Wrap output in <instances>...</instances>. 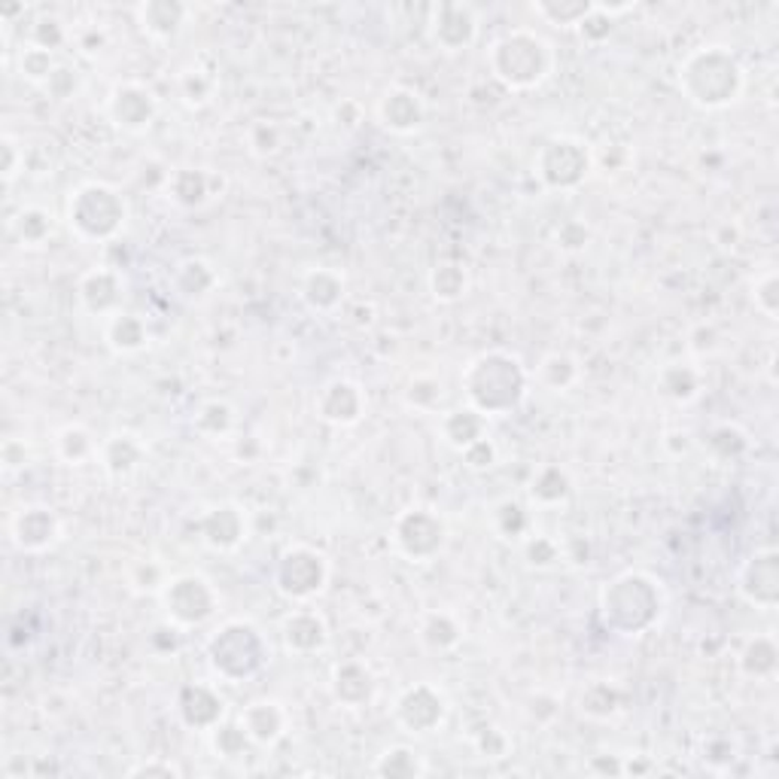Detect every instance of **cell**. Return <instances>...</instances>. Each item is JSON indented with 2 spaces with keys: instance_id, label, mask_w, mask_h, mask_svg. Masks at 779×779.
<instances>
[{
  "instance_id": "obj_1",
  "label": "cell",
  "mask_w": 779,
  "mask_h": 779,
  "mask_svg": "<svg viewBox=\"0 0 779 779\" xmlns=\"http://www.w3.org/2000/svg\"><path fill=\"white\" fill-rule=\"evenodd\" d=\"M557 65V55L542 34L530 27L506 31L499 41H494L487 53V68L511 92H527L549 80Z\"/></svg>"
},
{
  "instance_id": "obj_2",
  "label": "cell",
  "mask_w": 779,
  "mask_h": 779,
  "mask_svg": "<svg viewBox=\"0 0 779 779\" xmlns=\"http://www.w3.org/2000/svg\"><path fill=\"white\" fill-rule=\"evenodd\" d=\"M463 390L470 405L484 417L509 415L515 411L527 393V369L518 357L490 350L475 357L463 372Z\"/></svg>"
},
{
  "instance_id": "obj_3",
  "label": "cell",
  "mask_w": 779,
  "mask_h": 779,
  "mask_svg": "<svg viewBox=\"0 0 779 779\" xmlns=\"http://www.w3.org/2000/svg\"><path fill=\"white\" fill-rule=\"evenodd\" d=\"M743 68L737 55L725 46H700L679 68V89L691 104L719 110L734 104L743 92Z\"/></svg>"
},
{
  "instance_id": "obj_4",
  "label": "cell",
  "mask_w": 779,
  "mask_h": 779,
  "mask_svg": "<svg viewBox=\"0 0 779 779\" xmlns=\"http://www.w3.org/2000/svg\"><path fill=\"white\" fill-rule=\"evenodd\" d=\"M600 609L606 628L619 631L621 636H640L661 616L658 582L645 573H624L606 588Z\"/></svg>"
},
{
  "instance_id": "obj_5",
  "label": "cell",
  "mask_w": 779,
  "mask_h": 779,
  "mask_svg": "<svg viewBox=\"0 0 779 779\" xmlns=\"http://www.w3.org/2000/svg\"><path fill=\"white\" fill-rule=\"evenodd\" d=\"M128 219V204L108 183H82L68 199V226L82 241H113Z\"/></svg>"
},
{
  "instance_id": "obj_6",
  "label": "cell",
  "mask_w": 779,
  "mask_h": 779,
  "mask_svg": "<svg viewBox=\"0 0 779 779\" xmlns=\"http://www.w3.org/2000/svg\"><path fill=\"white\" fill-rule=\"evenodd\" d=\"M207 658L219 679L226 682H244L266 667L269 661V645L262 633L247 621H229L214 633L207 645Z\"/></svg>"
},
{
  "instance_id": "obj_7",
  "label": "cell",
  "mask_w": 779,
  "mask_h": 779,
  "mask_svg": "<svg viewBox=\"0 0 779 779\" xmlns=\"http://www.w3.org/2000/svg\"><path fill=\"white\" fill-rule=\"evenodd\" d=\"M165 616L174 628H199L211 619L219 606V594L204 576L187 573V576H174L165 582V588L159 591Z\"/></svg>"
},
{
  "instance_id": "obj_8",
  "label": "cell",
  "mask_w": 779,
  "mask_h": 779,
  "mask_svg": "<svg viewBox=\"0 0 779 779\" xmlns=\"http://www.w3.org/2000/svg\"><path fill=\"white\" fill-rule=\"evenodd\" d=\"M591 168L594 153L578 137H551L537 156V174L551 189H576Z\"/></svg>"
},
{
  "instance_id": "obj_9",
  "label": "cell",
  "mask_w": 779,
  "mask_h": 779,
  "mask_svg": "<svg viewBox=\"0 0 779 779\" xmlns=\"http://www.w3.org/2000/svg\"><path fill=\"white\" fill-rule=\"evenodd\" d=\"M274 582H278V591L283 597L305 603L326 588L329 561L323 557L320 551L308 549V545H296L281 557V564L274 569Z\"/></svg>"
},
{
  "instance_id": "obj_10",
  "label": "cell",
  "mask_w": 779,
  "mask_h": 779,
  "mask_svg": "<svg viewBox=\"0 0 779 779\" xmlns=\"http://www.w3.org/2000/svg\"><path fill=\"white\" fill-rule=\"evenodd\" d=\"M393 542L411 564H427L444 545V524L430 509H408L393 524Z\"/></svg>"
},
{
  "instance_id": "obj_11",
  "label": "cell",
  "mask_w": 779,
  "mask_h": 779,
  "mask_svg": "<svg viewBox=\"0 0 779 779\" xmlns=\"http://www.w3.org/2000/svg\"><path fill=\"white\" fill-rule=\"evenodd\" d=\"M156 113H159V101H156V94L149 92L147 86H140V82H120V86H113V92L108 98V116L116 128L140 135V132H147L149 125H153Z\"/></svg>"
},
{
  "instance_id": "obj_12",
  "label": "cell",
  "mask_w": 779,
  "mask_h": 779,
  "mask_svg": "<svg viewBox=\"0 0 779 779\" xmlns=\"http://www.w3.org/2000/svg\"><path fill=\"white\" fill-rule=\"evenodd\" d=\"M430 41L444 53H460L478 37V13L470 3H439L430 10Z\"/></svg>"
},
{
  "instance_id": "obj_13",
  "label": "cell",
  "mask_w": 779,
  "mask_h": 779,
  "mask_svg": "<svg viewBox=\"0 0 779 779\" xmlns=\"http://www.w3.org/2000/svg\"><path fill=\"white\" fill-rule=\"evenodd\" d=\"M444 712H448L444 698L427 682L405 688L396 700V719L411 734H432L444 722Z\"/></svg>"
},
{
  "instance_id": "obj_14",
  "label": "cell",
  "mask_w": 779,
  "mask_h": 779,
  "mask_svg": "<svg viewBox=\"0 0 779 779\" xmlns=\"http://www.w3.org/2000/svg\"><path fill=\"white\" fill-rule=\"evenodd\" d=\"M740 594L758 609H774L779 600V557L777 551H755L740 573Z\"/></svg>"
},
{
  "instance_id": "obj_15",
  "label": "cell",
  "mask_w": 779,
  "mask_h": 779,
  "mask_svg": "<svg viewBox=\"0 0 779 779\" xmlns=\"http://www.w3.org/2000/svg\"><path fill=\"white\" fill-rule=\"evenodd\" d=\"M61 537V521L49 506H25L10 521V539L19 551H46Z\"/></svg>"
},
{
  "instance_id": "obj_16",
  "label": "cell",
  "mask_w": 779,
  "mask_h": 779,
  "mask_svg": "<svg viewBox=\"0 0 779 779\" xmlns=\"http://www.w3.org/2000/svg\"><path fill=\"white\" fill-rule=\"evenodd\" d=\"M317 415L326 424H336V427H350L365 415V393L360 384L353 381H329L317 396Z\"/></svg>"
},
{
  "instance_id": "obj_17",
  "label": "cell",
  "mask_w": 779,
  "mask_h": 779,
  "mask_svg": "<svg viewBox=\"0 0 779 779\" xmlns=\"http://www.w3.org/2000/svg\"><path fill=\"white\" fill-rule=\"evenodd\" d=\"M377 120L393 135H411L427 120V104L417 92L396 86L377 101Z\"/></svg>"
},
{
  "instance_id": "obj_18",
  "label": "cell",
  "mask_w": 779,
  "mask_h": 779,
  "mask_svg": "<svg viewBox=\"0 0 779 779\" xmlns=\"http://www.w3.org/2000/svg\"><path fill=\"white\" fill-rule=\"evenodd\" d=\"M202 539L216 551H232L247 539V518L238 506H214L211 511H204V518L199 521Z\"/></svg>"
},
{
  "instance_id": "obj_19",
  "label": "cell",
  "mask_w": 779,
  "mask_h": 779,
  "mask_svg": "<svg viewBox=\"0 0 779 779\" xmlns=\"http://www.w3.org/2000/svg\"><path fill=\"white\" fill-rule=\"evenodd\" d=\"M147 458V444L132 432H113L98 448V463L104 466L110 478H128L132 472L140 470Z\"/></svg>"
},
{
  "instance_id": "obj_20",
  "label": "cell",
  "mask_w": 779,
  "mask_h": 779,
  "mask_svg": "<svg viewBox=\"0 0 779 779\" xmlns=\"http://www.w3.org/2000/svg\"><path fill=\"white\" fill-rule=\"evenodd\" d=\"M283 643L296 655H314L329 643V628L320 612L314 609H298L283 621Z\"/></svg>"
},
{
  "instance_id": "obj_21",
  "label": "cell",
  "mask_w": 779,
  "mask_h": 779,
  "mask_svg": "<svg viewBox=\"0 0 779 779\" xmlns=\"http://www.w3.org/2000/svg\"><path fill=\"white\" fill-rule=\"evenodd\" d=\"M332 695L345 707H365L375 695V676L363 661H345L332 670Z\"/></svg>"
},
{
  "instance_id": "obj_22",
  "label": "cell",
  "mask_w": 779,
  "mask_h": 779,
  "mask_svg": "<svg viewBox=\"0 0 779 779\" xmlns=\"http://www.w3.org/2000/svg\"><path fill=\"white\" fill-rule=\"evenodd\" d=\"M238 722H241L247 737L253 740V743L269 746L274 740H281L283 731H286V710H283L278 700H253V703L238 715Z\"/></svg>"
},
{
  "instance_id": "obj_23",
  "label": "cell",
  "mask_w": 779,
  "mask_h": 779,
  "mask_svg": "<svg viewBox=\"0 0 779 779\" xmlns=\"http://www.w3.org/2000/svg\"><path fill=\"white\" fill-rule=\"evenodd\" d=\"M180 715L189 727H202V731H214L223 719V698L216 695L211 686H187L180 691Z\"/></svg>"
},
{
  "instance_id": "obj_24",
  "label": "cell",
  "mask_w": 779,
  "mask_h": 779,
  "mask_svg": "<svg viewBox=\"0 0 779 779\" xmlns=\"http://www.w3.org/2000/svg\"><path fill=\"white\" fill-rule=\"evenodd\" d=\"M122 298V278L113 269H92L80 281V302L92 314H116Z\"/></svg>"
},
{
  "instance_id": "obj_25",
  "label": "cell",
  "mask_w": 779,
  "mask_h": 779,
  "mask_svg": "<svg viewBox=\"0 0 779 779\" xmlns=\"http://www.w3.org/2000/svg\"><path fill=\"white\" fill-rule=\"evenodd\" d=\"M302 298L311 311L329 314L345 302V278L332 269H314L302 281Z\"/></svg>"
},
{
  "instance_id": "obj_26",
  "label": "cell",
  "mask_w": 779,
  "mask_h": 779,
  "mask_svg": "<svg viewBox=\"0 0 779 779\" xmlns=\"http://www.w3.org/2000/svg\"><path fill=\"white\" fill-rule=\"evenodd\" d=\"M135 15L149 37L168 41V37H174L177 31L183 27L189 10L183 3H171V0H149V3L137 7Z\"/></svg>"
},
{
  "instance_id": "obj_27",
  "label": "cell",
  "mask_w": 779,
  "mask_h": 779,
  "mask_svg": "<svg viewBox=\"0 0 779 779\" xmlns=\"http://www.w3.org/2000/svg\"><path fill=\"white\" fill-rule=\"evenodd\" d=\"M484 430H487V417L482 411H475L472 405L458 408V411H448L442 417V439L451 448H458V451L484 439Z\"/></svg>"
},
{
  "instance_id": "obj_28",
  "label": "cell",
  "mask_w": 779,
  "mask_h": 779,
  "mask_svg": "<svg viewBox=\"0 0 779 779\" xmlns=\"http://www.w3.org/2000/svg\"><path fill=\"white\" fill-rule=\"evenodd\" d=\"M149 332L147 323L140 320L137 314H125L116 311L108 317V345L116 353H137L140 348H147Z\"/></svg>"
},
{
  "instance_id": "obj_29",
  "label": "cell",
  "mask_w": 779,
  "mask_h": 779,
  "mask_svg": "<svg viewBox=\"0 0 779 779\" xmlns=\"http://www.w3.org/2000/svg\"><path fill=\"white\" fill-rule=\"evenodd\" d=\"M171 199L180 207H202L211 199V174L202 168H180L171 177Z\"/></svg>"
},
{
  "instance_id": "obj_30",
  "label": "cell",
  "mask_w": 779,
  "mask_h": 779,
  "mask_svg": "<svg viewBox=\"0 0 779 779\" xmlns=\"http://www.w3.org/2000/svg\"><path fill=\"white\" fill-rule=\"evenodd\" d=\"M55 448H58V458L65 460L68 466H80V463H86V460L98 458L101 442H94L92 432L86 430L82 424H70V427H65V430L58 432Z\"/></svg>"
},
{
  "instance_id": "obj_31",
  "label": "cell",
  "mask_w": 779,
  "mask_h": 779,
  "mask_svg": "<svg viewBox=\"0 0 779 779\" xmlns=\"http://www.w3.org/2000/svg\"><path fill=\"white\" fill-rule=\"evenodd\" d=\"M216 274L204 259H187L174 271V286L183 298H202L214 290Z\"/></svg>"
},
{
  "instance_id": "obj_32",
  "label": "cell",
  "mask_w": 779,
  "mask_h": 779,
  "mask_svg": "<svg viewBox=\"0 0 779 779\" xmlns=\"http://www.w3.org/2000/svg\"><path fill=\"white\" fill-rule=\"evenodd\" d=\"M537 375L549 390L564 393V390H569L578 381V360L576 357H569V353L554 350V353H549V357L539 363Z\"/></svg>"
},
{
  "instance_id": "obj_33",
  "label": "cell",
  "mask_w": 779,
  "mask_h": 779,
  "mask_svg": "<svg viewBox=\"0 0 779 779\" xmlns=\"http://www.w3.org/2000/svg\"><path fill=\"white\" fill-rule=\"evenodd\" d=\"M658 387L667 399H673V403H691V399L700 393V377L695 369L673 363L661 372Z\"/></svg>"
},
{
  "instance_id": "obj_34",
  "label": "cell",
  "mask_w": 779,
  "mask_h": 779,
  "mask_svg": "<svg viewBox=\"0 0 779 779\" xmlns=\"http://www.w3.org/2000/svg\"><path fill=\"white\" fill-rule=\"evenodd\" d=\"M530 497L539 506H557L569 497V478L561 466H545L533 475L530 482Z\"/></svg>"
},
{
  "instance_id": "obj_35",
  "label": "cell",
  "mask_w": 779,
  "mask_h": 779,
  "mask_svg": "<svg viewBox=\"0 0 779 779\" xmlns=\"http://www.w3.org/2000/svg\"><path fill=\"white\" fill-rule=\"evenodd\" d=\"M466 286H470V278H466V269L458 262H439L432 269L430 290L439 302H458V298L466 296Z\"/></svg>"
},
{
  "instance_id": "obj_36",
  "label": "cell",
  "mask_w": 779,
  "mask_h": 779,
  "mask_svg": "<svg viewBox=\"0 0 779 779\" xmlns=\"http://www.w3.org/2000/svg\"><path fill=\"white\" fill-rule=\"evenodd\" d=\"M420 640H424V645L436 648V652L454 648L460 643V624L448 612H430L420 621Z\"/></svg>"
},
{
  "instance_id": "obj_37",
  "label": "cell",
  "mask_w": 779,
  "mask_h": 779,
  "mask_svg": "<svg viewBox=\"0 0 779 779\" xmlns=\"http://www.w3.org/2000/svg\"><path fill=\"white\" fill-rule=\"evenodd\" d=\"M19 70H22V77H25L27 82H34V86H49V80L55 77V70H58V65H55L53 58V49H43V46H37V43L22 46V53H19Z\"/></svg>"
},
{
  "instance_id": "obj_38",
  "label": "cell",
  "mask_w": 779,
  "mask_h": 779,
  "mask_svg": "<svg viewBox=\"0 0 779 779\" xmlns=\"http://www.w3.org/2000/svg\"><path fill=\"white\" fill-rule=\"evenodd\" d=\"M533 13L557 27H578L594 13V3L569 0V3H533Z\"/></svg>"
},
{
  "instance_id": "obj_39",
  "label": "cell",
  "mask_w": 779,
  "mask_h": 779,
  "mask_svg": "<svg viewBox=\"0 0 779 779\" xmlns=\"http://www.w3.org/2000/svg\"><path fill=\"white\" fill-rule=\"evenodd\" d=\"M214 89H216L214 74L195 68V65L180 74V94H183V101H187L189 108H204V104L214 98Z\"/></svg>"
},
{
  "instance_id": "obj_40",
  "label": "cell",
  "mask_w": 779,
  "mask_h": 779,
  "mask_svg": "<svg viewBox=\"0 0 779 779\" xmlns=\"http://www.w3.org/2000/svg\"><path fill=\"white\" fill-rule=\"evenodd\" d=\"M743 670L755 676V679H767L777 673V643L770 636H758L749 643L746 655H743Z\"/></svg>"
},
{
  "instance_id": "obj_41",
  "label": "cell",
  "mask_w": 779,
  "mask_h": 779,
  "mask_svg": "<svg viewBox=\"0 0 779 779\" xmlns=\"http://www.w3.org/2000/svg\"><path fill=\"white\" fill-rule=\"evenodd\" d=\"M15 232L27 247H41L53 235V214H46L43 207H25L15 216Z\"/></svg>"
},
{
  "instance_id": "obj_42",
  "label": "cell",
  "mask_w": 779,
  "mask_h": 779,
  "mask_svg": "<svg viewBox=\"0 0 779 779\" xmlns=\"http://www.w3.org/2000/svg\"><path fill=\"white\" fill-rule=\"evenodd\" d=\"M375 774H381V777H420V774H427V767L420 765L417 753L405 749V746H396V749H387V753L381 755V761L375 765Z\"/></svg>"
},
{
  "instance_id": "obj_43",
  "label": "cell",
  "mask_w": 779,
  "mask_h": 779,
  "mask_svg": "<svg viewBox=\"0 0 779 779\" xmlns=\"http://www.w3.org/2000/svg\"><path fill=\"white\" fill-rule=\"evenodd\" d=\"M232 424H235V415H232L229 405L219 403V399L204 403L202 408H199V415H195V427H199L204 436H226V432L232 430Z\"/></svg>"
},
{
  "instance_id": "obj_44",
  "label": "cell",
  "mask_w": 779,
  "mask_h": 779,
  "mask_svg": "<svg viewBox=\"0 0 779 779\" xmlns=\"http://www.w3.org/2000/svg\"><path fill=\"white\" fill-rule=\"evenodd\" d=\"M442 396H444L442 381H436V377H427V375L415 377V381L408 384V390H405V403L415 405V408H420V411L436 408V405L442 403Z\"/></svg>"
},
{
  "instance_id": "obj_45",
  "label": "cell",
  "mask_w": 779,
  "mask_h": 779,
  "mask_svg": "<svg viewBox=\"0 0 779 779\" xmlns=\"http://www.w3.org/2000/svg\"><path fill=\"white\" fill-rule=\"evenodd\" d=\"M247 144H250L256 156H271V153H278L283 144L281 128L269 120H256L253 125L247 128Z\"/></svg>"
},
{
  "instance_id": "obj_46",
  "label": "cell",
  "mask_w": 779,
  "mask_h": 779,
  "mask_svg": "<svg viewBox=\"0 0 779 779\" xmlns=\"http://www.w3.org/2000/svg\"><path fill=\"white\" fill-rule=\"evenodd\" d=\"M211 734H214V749L223 755V758H238V755H244V749H247V743H253V740L247 737L241 722H235V725H216Z\"/></svg>"
},
{
  "instance_id": "obj_47",
  "label": "cell",
  "mask_w": 779,
  "mask_h": 779,
  "mask_svg": "<svg viewBox=\"0 0 779 779\" xmlns=\"http://www.w3.org/2000/svg\"><path fill=\"white\" fill-rule=\"evenodd\" d=\"M753 298H755V308L761 311L765 317H777L779 311V278L777 271H765L761 278H755L753 283Z\"/></svg>"
},
{
  "instance_id": "obj_48",
  "label": "cell",
  "mask_w": 779,
  "mask_h": 779,
  "mask_svg": "<svg viewBox=\"0 0 779 779\" xmlns=\"http://www.w3.org/2000/svg\"><path fill=\"white\" fill-rule=\"evenodd\" d=\"M588 241H591V232H588L585 223H578V219H569V223H564V226L557 229V247L566 250V253H582V250L588 247Z\"/></svg>"
},
{
  "instance_id": "obj_49",
  "label": "cell",
  "mask_w": 779,
  "mask_h": 779,
  "mask_svg": "<svg viewBox=\"0 0 779 779\" xmlns=\"http://www.w3.org/2000/svg\"><path fill=\"white\" fill-rule=\"evenodd\" d=\"M460 454H463V463H466L470 470H490V466L497 463V444L484 436L478 442H472L470 448H463Z\"/></svg>"
},
{
  "instance_id": "obj_50",
  "label": "cell",
  "mask_w": 779,
  "mask_h": 779,
  "mask_svg": "<svg viewBox=\"0 0 779 779\" xmlns=\"http://www.w3.org/2000/svg\"><path fill=\"white\" fill-rule=\"evenodd\" d=\"M527 561L533 566H551L557 557H561V545L549 537H533L527 539Z\"/></svg>"
},
{
  "instance_id": "obj_51",
  "label": "cell",
  "mask_w": 779,
  "mask_h": 779,
  "mask_svg": "<svg viewBox=\"0 0 779 779\" xmlns=\"http://www.w3.org/2000/svg\"><path fill=\"white\" fill-rule=\"evenodd\" d=\"M22 168H25V147H19L15 137L7 135L3 137V180H7V187L13 183Z\"/></svg>"
},
{
  "instance_id": "obj_52",
  "label": "cell",
  "mask_w": 779,
  "mask_h": 779,
  "mask_svg": "<svg viewBox=\"0 0 779 779\" xmlns=\"http://www.w3.org/2000/svg\"><path fill=\"white\" fill-rule=\"evenodd\" d=\"M132 777H180L183 770L171 761H147V765H137L128 770Z\"/></svg>"
}]
</instances>
